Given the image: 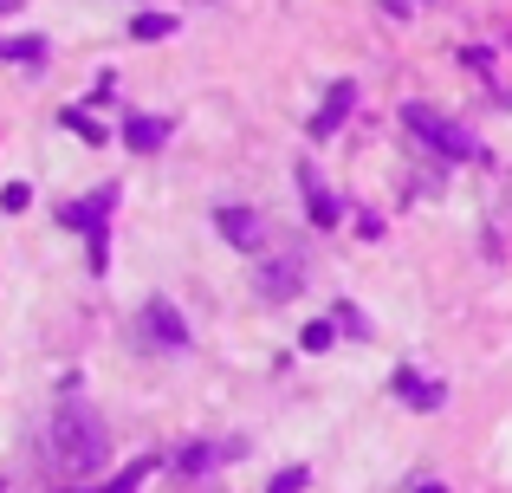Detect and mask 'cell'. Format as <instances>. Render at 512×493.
Instances as JSON below:
<instances>
[{"label":"cell","instance_id":"obj_1","mask_svg":"<svg viewBox=\"0 0 512 493\" xmlns=\"http://www.w3.org/2000/svg\"><path fill=\"white\" fill-rule=\"evenodd\" d=\"M104 455H111V442H104V422L91 416V409L65 403L59 416L46 422V461L59 474H91V468H104Z\"/></svg>","mask_w":512,"mask_h":493},{"label":"cell","instance_id":"obj_2","mask_svg":"<svg viewBox=\"0 0 512 493\" xmlns=\"http://www.w3.org/2000/svg\"><path fill=\"white\" fill-rule=\"evenodd\" d=\"M402 124H409L428 150H441V156H480V143L467 137L461 124H448L441 111H428V104H402Z\"/></svg>","mask_w":512,"mask_h":493},{"label":"cell","instance_id":"obj_3","mask_svg":"<svg viewBox=\"0 0 512 493\" xmlns=\"http://www.w3.org/2000/svg\"><path fill=\"white\" fill-rule=\"evenodd\" d=\"M214 228H221L227 247H247V253L266 247V221L253 215V208H221V215H214Z\"/></svg>","mask_w":512,"mask_h":493},{"label":"cell","instance_id":"obj_4","mask_svg":"<svg viewBox=\"0 0 512 493\" xmlns=\"http://www.w3.org/2000/svg\"><path fill=\"white\" fill-rule=\"evenodd\" d=\"M143 325H150V338L163 344V351H182V344H188V325H182V312H175L169 299H150V305H143Z\"/></svg>","mask_w":512,"mask_h":493},{"label":"cell","instance_id":"obj_5","mask_svg":"<svg viewBox=\"0 0 512 493\" xmlns=\"http://www.w3.org/2000/svg\"><path fill=\"white\" fill-rule=\"evenodd\" d=\"M350 104H357V85H350V78H338V85H331V98H325V111L312 117V137H318V143L338 137V124L350 117Z\"/></svg>","mask_w":512,"mask_h":493},{"label":"cell","instance_id":"obj_6","mask_svg":"<svg viewBox=\"0 0 512 493\" xmlns=\"http://www.w3.org/2000/svg\"><path fill=\"white\" fill-rule=\"evenodd\" d=\"M163 137H169V117H130V124H124V143H130V150H163Z\"/></svg>","mask_w":512,"mask_h":493},{"label":"cell","instance_id":"obj_7","mask_svg":"<svg viewBox=\"0 0 512 493\" xmlns=\"http://www.w3.org/2000/svg\"><path fill=\"white\" fill-rule=\"evenodd\" d=\"M260 292L266 299H292V292H299V260H273L260 273Z\"/></svg>","mask_w":512,"mask_h":493},{"label":"cell","instance_id":"obj_8","mask_svg":"<svg viewBox=\"0 0 512 493\" xmlns=\"http://www.w3.org/2000/svg\"><path fill=\"white\" fill-rule=\"evenodd\" d=\"M396 396H409L415 409H435L441 403V383H422L415 370H396Z\"/></svg>","mask_w":512,"mask_h":493},{"label":"cell","instance_id":"obj_9","mask_svg":"<svg viewBox=\"0 0 512 493\" xmlns=\"http://www.w3.org/2000/svg\"><path fill=\"white\" fill-rule=\"evenodd\" d=\"M175 33V13H137L130 20V39H169Z\"/></svg>","mask_w":512,"mask_h":493},{"label":"cell","instance_id":"obj_10","mask_svg":"<svg viewBox=\"0 0 512 493\" xmlns=\"http://www.w3.org/2000/svg\"><path fill=\"white\" fill-rule=\"evenodd\" d=\"M0 59H20V65H39V59H46V39H0Z\"/></svg>","mask_w":512,"mask_h":493},{"label":"cell","instance_id":"obj_11","mask_svg":"<svg viewBox=\"0 0 512 493\" xmlns=\"http://www.w3.org/2000/svg\"><path fill=\"white\" fill-rule=\"evenodd\" d=\"M299 182H305V195H312V221H318V228H331V221H338V202H331L312 176H299Z\"/></svg>","mask_w":512,"mask_h":493},{"label":"cell","instance_id":"obj_12","mask_svg":"<svg viewBox=\"0 0 512 493\" xmlns=\"http://www.w3.org/2000/svg\"><path fill=\"white\" fill-rule=\"evenodd\" d=\"M65 130L85 137V143H104V124H98V117H85V111H65Z\"/></svg>","mask_w":512,"mask_h":493},{"label":"cell","instance_id":"obj_13","mask_svg":"<svg viewBox=\"0 0 512 493\" xmlns=\"http://www.w3.org/2000/svg\"><path fill=\"white\" fill-rule=\"evenodd\" d=\"M214 455H227V448H182V474H208Z\"/></svg>","mask_w":512,"mask_h":493},{"label":"cell","instance_id":"obj_14","mask_svg":"<svg viewBox=\"0 0 512 493\" xmlns=\"http://www.w3.org/2000/svg\"><path fill=\"white\" fill-rule=\"evenodd\" d=\"M26 202H33L26 182H7V189H0V208H7V215H26Z\"/></svg>","mask_w":512,"mask_h":493},{"label":"cell","instance_id":"obj_15","mask_svg":"<svg viewBox=\"0 0 512 493\" xmlns=\"http://www.w3.org/2000/svg\"><path fill=\"white\" fill-rule=\"evenodd\" d=\"M305 481H312L305 468H286V474H273V487H266V493H305Z\"/></svg>","mask_w":512,"mask_h":493},{"label":"cell","instance_id":"obj_16","mask_svg":"<svg viewBox=\"0 0 512 493\" xmlns=\"http://www.w3.org/2000/svg\"><path fill=\"white\" fill-rule=\"evenodd\" d=\"M331 338H338V331H331V325H305V351H331Z\"/></svg>","mask_w":512,"mask_h":493},{"label":"cell","instance_id":"obj_17","mask_svg":"<svg viewBox=\"0 0 512 493\" xmlns=\"http://www.w3.org/2000/svg\"><path fill=\"white\" fill-rule=\"evenodd\" d=\"M338 325H344V331H357V338L370 331V325H363V312H350V305H338Z\"/></svg>","mask_w":512,"mask_h":493},{"label":"cell","instance_id":"obj_18","mask_svg":"<svg viewBox=\"0 0 512 493\" xmlns=\"http://www.w3.org/2000/svg\"><path fill=\"white\" fill-rule=\"evenodd\" d=\"M13 7H20V0H0V13H13Z\"/></svg>","mask_w":512,"mask_h":493},{"label":"cell","instance_id":"obj_19","mask_svg":"<svg viewBox=\"0 0 512 493\" xmlns=\"http://www.w3.org/2000/svg\"><path fill=\"white\" fill-rule=\"evenodd\" d=\"M422 493H448V487H435V481H428V487H422Z\"/></svg>","mask_w":512,"mask_h":493},{"label":"cell","instance_id":"obj_20","mask_svg":"<svg viewBox=\"0 0 512 493\" xmlns=\"http://www.w3.org/2000/svg\"><path fill=\"white\" fill-rule=\"evenodd\" d=\"M506 46H512V26H506Z\"/></svg>","mask_w":512,"mask_h":493}]
</instances>
